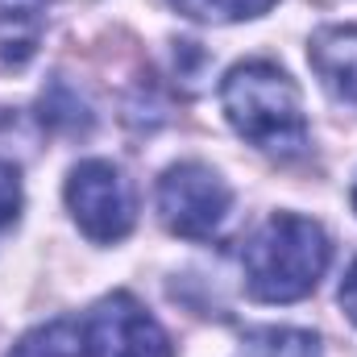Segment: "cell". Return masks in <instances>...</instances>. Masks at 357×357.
I'll return each instance as SVG.
<instances>
[{"label":"cell","instance_id":"7a4b0ae2","mask_svg":"<svg viewBox=\"0 0 357 357\" xmlns=\"http://www.w3.org/2000/svg\"><path fill=\"white\" fill-rule=\"evenodd\" d=\"M328 258V233L312 216L274 212L241 254L245 287L258 303H299L320 287Z\"/></svg>","mask_w":357,"mask_h":357},{"label":"cell","instance_id":"ba28073f","mask_svg":"<svg viewBox=\"0 0 357 357\" xmlns=\"http://www.w3.org/2000/svg\"><path fill=\"white\" fill-rule=\"evenodd\" d=\"M8 357H88V345H84V324L75 320H46L38 328H29Z\"/></svg>","mask_w":357,"mask_h":357},{"label":"cell","instance_id":"7c38bea8","mask_svg":"<svg viewBox=\"0 0 357 357\" xmlns=\"http://www.w3.org/2000/svg\"><path fill=\"white\" fill-rule=\"evenodd\" d=\"M337 299H341V312L357 324V262L349 266V274H345V282H341V295H337Z\"/></svg>","mask_w":357,"mask_h":357},{"label":"cell","instance_id":"9c48e42d","mask_svg":"<svg viewBox=\"0 0 357 357\" xmlns=\"http://www.w3.org/2000/svg\"><path fill=\"white\" fill-rule=\"evenodd\" d=\"M237 357H320V337L303 328H258L241 341Z\"/></svg>","mask_w":357,"mask_h":357},{"label":"cell","instance_id":"3957f363","mask_svg":"<svg viewBox=\"0 0 357 357\" xmlns=\"http://www.w3.org/2000/svg\"><path fill=\"white\" fill-rule=\"evenodd\" d=\"M158 212L175 237L212 241L233 212V191L204 162H175L158 178Z\"/></svg>","mask_w":357,"mask_h":357},{"label":"cell","instance_id":"6da1fadb","mask_svg":"<svg viewBox=\"0 0 357 357\" xmlns=\"http://www.w3.org/2000/svg\"><path fill=\"white\" fill-rule=\"evenodd\" d=\"M220 108L237 137L278 162H291L307 150V116L299 88L274 63H237L220 84Z\"/></svg>","mask_w":357,"mask_h":357},{"label":"cell","instance_id":"52a82bcc","mask_svg":"<svg viewBox=\"0 0 357 357\" xmlns=\"http://www.w3.org/2000/svg\"><path fill=\"white\" fill-rule=\"evenodd\" d=\"M50 0H0V59L4 63H25L33 54V33L38 17L46 13Z\"/></svg>","mask_w":357,"mask_h":357},{"label":"cell","instance_id":"277c9868","mask_svg":"<svg viewBox=\"0 0 357 357\" xmlns=\"http://www.w3.org/2000/svg\"><path fill=\"white\" fill-rule=\"evenodd\" d=\"M67 208L84 229V237L100 245L125 241L137 220V199L129 178L104 158H88L67 175Z\"/></svg>","mask_w":357,"mask_h":357},{"label":"cell","instance_id":"30bf717a","mask_svg":"<svg viewBox=\"0 0 357 357\" xmlns=\"http://www.w3.org/2000/svg\"><path fill=\"white\" fill-rule=\"evenodd\" d=\"M178 17L208 21V25H233V21H254L274 8V0H167Z\"/></svg>","mask_w":357,"mask_h":357},{"label":"cell","instance_id":"8fae6325","mask_svg":"<svg viewBox=\"0 0 357 357\" xmlns=\"http://www.w3.org/2000/svg\"><path fill=\"white\" fill-rule=\"evenodd\" d=\"M21 204H25V195H21V171L0 158V229L21 216Z\"/></svg>","mask_w":357,"mask_h":357},{"label":"cell","instance_id":"4fadbf2b","mask_svg":"<svg viewBox=\"0 0 357 357\" xmlns=\"http://www.w3.org/2000/svg\"><path fill=\"white\" fill-rule=\"evenodd\" d=\"M354 212H357V183H354Z\"/></svg>","mask_w":357,"mask_h":357},{"label":"cell","instance_id":"5b68a950","mask_svg":"<svg viewBox=\"0 0 357 357\" xmlns=\"http://www.w3.org/2000/svg\"><path fill=\"white\" fill-rule=\"evenodd\" d=\"M84 345L88 357H175L162 324L129 291H112L91 307L84 320Z\"/></svg>","mask_w":357,"mask_h":357},{"label":"cell","instance_id":"8992f818","mask_svg":"<svg viewBox=\"0 0 357 357\" xmlns=\"http://www.w3.org/2000/svg\"><path fill=\"white\" fill-rule=\"evenodd\" d=\"M307 63L337 100L357 104V25H328L312 38Z\"/></svg>","mask_w":357,"mask_h":357}]
</instances>
